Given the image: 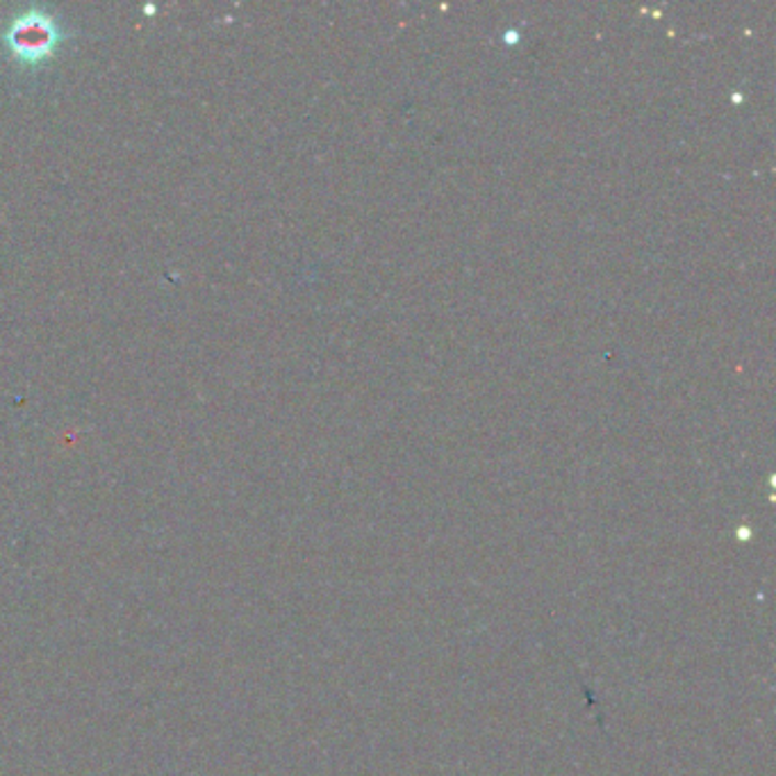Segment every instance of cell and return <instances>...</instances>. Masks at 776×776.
Listing matches in <instances>:
<instances>
[{
	"label": "cell",
	"instance_id": "obj_1",
	"mask_svg": "<svg viewBox=\"0 0 776 776\" xmlns=\"http://www.w3.org/2000/svg\"><path fill=\"white\" fill-rule=\"evenodd\" d=\"M71 35L64 23L44 8H30L3 27V44L10 55L25 67H40Z\"/></svg>",
	"mask_w": 776,
	"mask_h": 776
}]
</instances>
